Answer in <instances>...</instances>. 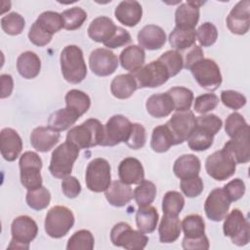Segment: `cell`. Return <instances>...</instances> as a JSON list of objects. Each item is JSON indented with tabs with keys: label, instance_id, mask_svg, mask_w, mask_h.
I'll return each mask as SVG.
<instances>
[{
	"label": "cell",
	"instance_id": "6da1fadb",
	"mask_svg": "<svg viewBox=\"0 0 250 250\" xmlns=\"http://www.w3.org/2000/svg\"><path fill=\"white\" fill-rule=\"evenodd\" d=\"M62 74L71 84L82 82L87 75V65L82 50L76 45L65 46L60 57Z\"/></svg>",
	"mask_w": 250,
	"mask_h": 250
},
{
	"label": "cell",
	"instance_id": "94428289",
	"mask_svg": "<svg viewBox=\"0 0 250 250\" xmlns=\"http://www.w3.org/2000/svg\"><path fill=\"white\" fill-rule=\"evenodd\" d=\"M62 191L67 198H75L81 192L80 182L73 176H67L62 181Z\"/></svg>",
	"mask_w": 250,
	"mask_h": 250
},
{
	"label": "cell",
	"instance_id": "f5cc1de1",
	"mask_svg": "<svg viewBox=\"0 0 250 250\" xmlns=\"http://www.w3.org/2000/svg\"><path fill=\"white\" fill-rule=\"evenodd\" d=\"M146 142V133L145 127L140 123H132L131 131L125 144L132 149L144 147Z\"/></svg>",
	"mask_w": 250,
	"mask_h": 250
},
{
	"label": "cell",
	"instance_id": "816d5d0a",
	"mask_svg": "<svg viewBox=\"0 0 250 250\" xmlns=\"http://www.w3.org/2000/svg\"><path fill=\"white\" fill-rule=\"evenodd\" d=\"M249 125L247 124L244 117L238 112L230 113L225 123V131L229 138H233L239 134H241Z\"/></svg>",
	"mask_w": 250,
	"mask_h": 250
},
{
	"label": "cell",
	"instance_id": "ab89813d",
	"mask_svg": "<svg viewBox=\"0 0 250 250\" xmlns=\"http://www.w3.org/2000/svg\"><path fill=\"white\" fill-rule=\"evenodd\" d=\"M181 225L186 238H198L205 234V223L198 214L186 216Z\"/></svg>",
	"mask_w": 250,
	"mask_h": 250
},
{
	"label": "cell",
	"instance_id": "8fae6325",
	"mask_svg": "<svg viewBox=\"0 0 250 250\" xmlns=\"http://www.w3.org/2000/svg\"><path fill=\"white\" fill-rule=\"evenodd\" d=\"M135 78L138 89L156 88L168 81L169 72L160 61H152L140 69L131 73Z\"/></svg>",
	"mask_w": 250,
	"mask_h": 250
},
{
	"label": "cell",
	"instance_id": "4316f807",
	"mask_svg": "<svg viewBox=\"0 0 250 250\" xmlns=\"http://www.w3.org/2000/svg\"><path fill=\"white\" fill-rule=\"evenodd\" d=\"M201 168L200 160L194 154H183L176 159L173 166L175 176L181 180L198 176Z\"/></svg>",
	"mask_w": 250,
	"mask_h": 250
},
{
	"label": "cell",
	"instance_id": "9f6ffc18",
	"mask_svg": "<svg viewBox=\"0 0 250 250\" xmlns=\"http://www.w3.org/2000/svg\"><path fill=\"white\" fill-rule=\"evenodd\" d=\"M221 101L225 106L237 110L245 105L246 98L244 95L233 90H225L221 92Z\"/></svg>",
	"mask_w": 250,
	"mask_h": 250
},
{
	"label": "cell",
	"instance_id": "b9f144b4",
	"mask_svg": "<svg viewBox=\"0 0 250 250\" xmlns=\"http://www.w3.org/2000/svg\"><path fill=\"white\" fill-rule=\"evenodd\" d=\"M95 245V238L88 229L75 231L68 239L67 250H92Z\"/></svg>",
	"mask_w": 250,
	"mask_h": 250
},
{
	"label": "cell",
	"instance_id": "7c38bea8",
	"mask_svg": "<svg viewBox=\"0 0 250 250\" xmlns=\"http://www.w3.org/2000/svg\"><path fill=\"white\" fill-rule=\"evenodd\" d=\"M207 174L216 181L230 178L236 170V163L232 156L224 148L210 154L205 161Z\"/></svg>",
	"mask_w": 250,
	"mask_h": 250
},
{
	"label": "cell",
	"instance_id": "83f0119b",
	"mask_svg": "<svg viewBox=\"0 0 250 250\" xmlns=\"http://www.w3.org/2000/svg\"><path fill=\"white\" fill-rule=\"evenodd\" d=\"M146 108L148 114L155 118L168 116L174 110V104L171 97L166 93L151 95L146 103Z\"/></svg>",
	"mask_w": 250,
	"mask_h": 250
},
{
	"label": "cell",
	"instance_id": "4dcf8cb0",
	"mask_svg": "<svg viewBox=\"0 0 250 250\" xmlns=\"http://www.w3.org/2000/svg\"><path fill=\"white\" fill-rule=\"evenodd\" d=\"M182 231V225L178 216L163 214L158 227L159 240L162 243L175 242Z\"/></svg>",
	"mask_w": 250,
	"mask_h": 250
},
{
	"label": "cell",
	"instance_id": "7402d4cb",
	"mask_svg": "<svg viewBox=\"0 0 250 250\" xmlns=\"http://www.w3.org/2000/svg\"><path fill=\"white\" fill-rule=\"evenodd\" d=\"M114 16L117 21L129 27L137 25L143 17L142 5L135 0H125L120 2L115 10Z\"/></svg>",
	"mask_w": 250,
	"mask_h": 250
},
{
	"label": "cell",
	"instance_id": "f1b7e54d",
	"mask_svg": "<svg viewBox=\"0 0 250 250\" xmlns=\"http://www.w3.org/2000/svg\"><path fill=\"white\" fill-rule=\"evenodd\" d=\"M145 60L146 53L139 45H130L126 47L119 56L121 66L131 73L144 66Z\"/></svg>",
	"mask_w": 250,
	"mask_h": 250
},
{
	"label": "cell",
	"instance_id": "8d00e7d4",
	"mask_svg": "<svg viewBox=\"0 0 250 250\" xmlns=\"http://www.w3.org/2000/svg\"><path fill=\"white\" fill-rule=\"evenodd\" d=\"M64 100L66 107L77 113L79 116L86 113L91 105L90 97L83 91L77 89L69 90L66 93Z\"/></svg>",
	"mask_w": 250,
	"mask_h": 250
},
{
	"label": "cell",
	"instance_id": "484cf974",
	"mask_svg": "<svg viewBox=\"0 0 250 250\" xmlns=\"http://www.w3.org/2000/svg\"><path fill=\"white\" fill-rule=\"evenodd\" d=\"M104 196L107 202L114 207H123L127 205L134 197L130 185H127L120 180L113 181L104 190Z\"/></svg>",
	"mask_w": 250,
	"mask_h": 250
},
{
	"label": "cell",
	"instance_id": "603a6c76",
	"mask_svg": "<svg viewBox=\"0 0 250 250\" xmlns=\"http://www.w3.org/2000/svg\"><path fill=\"white\" fill-rule=\"evenodd\" d=\"M59 132L48 127H36L30 134V144L39 152L50 151L60 141Z\"/></svg>",
	"mask_w": 250,
	"mask_h": 250
},
{
	"label": "cell",
	"instance_id": "681fc988",
	"mask_svg": "<svg viewBox=\"0 0 250 250\" xmlns=\"http://www.w3.org/2000/svg\"><path fill=\"white\" fill-rule=\"evenodd\" d=\"M214 142V136L194 128L190 137L188 139V145L194 151H203L211 147Z\"/></svg>",
	"mask_w": 250,
	"mask_h": 250
},
{
	"label": "cell",
	"instance_id": "f907efd6",
	"mask_svg": "<svg viewBox=\"0 0 250 250\" xmlns=\"http://www.w3.org/2000/svg\"><path fill=\"white\" fill-rule=\"evenodd\" d=\"M195 35L200 46L210 47L217 41L218 30L212 22L206 21L197 28Z\"/></svg>",
	"mask_w": 250,
	"mask_h": 250
},
{
	"label": "cell",
	"instance_id": "f6af8a7d",
	"mask_svg": "<svg viewBox=\"0 0 250 250\" xmlns=\"http://www.w3.org/2000/svg\"><path fill=\"white\" fill-rule=\"evenodd\" d=\"M61 15L63 21V28L67 30L80 28L87 20V13L80 7H72L63 11Z\"/></svg>",
	"mask_w": 250,
	"mask_h": 250
},
{
	"label": "cell",
	"instance_id": "ba28073f",
	"mask_svg": "<svg viewBox=\"0 0 250 250\" xmlns=\"http://www.w3.org/2000/svg\"><path fill=\"white\" fill-rule=\"evenodd\" d=\"M224 234L237 246H245L250 240L249 221L239 209H233L225 217L223 225Z\"/></svg>",
	"mask_w": 250,
	"mask_h": 250
},
{
	"label": "cell",
	"instance_id": "11a10c76",
	"mask_svg": "<svg viewBox=\"0 0 250 250\" xmlns=\"http://www.w3.org/2000/svg\"><path fill=\"white\" fill-rule=\"evenodd\" d=\"M181 190L188 197H196L201 194L204 188L203 181L199 176L181 180L180 184Z\"/></svg>",
	"mask_w": 250,
	"mask_h": 250
},
{
	"label": "cell",
	"instance_id": "d590c367",
	"mask_svg": "<svg viewBox=\"0 0 250 250\" xmlns=\"http://www.w3.org/2000/svg\"><path fill=\"white\" fill-rule=\"evenodd\" d=\"M195 30L175 26L169 35V43L176 51H183L195 45Z\"/></svg>",
	"mask_w": 250,
	"mask_h": 250
},
{
	"label": "cell",
	"instance_id": "7bdbcfd3",
	"mask_svg": "<svg viewBox=\"0 0 250 250\" xmlns=\"http://www.w3.org/2000/svg\"><path fill=\"white\" fill-rule=\"evenodd\" d=\"M26 204L34 210L40 211L47 208L51 201V193L45 187L27 190L25 196Z\"/></svg>",
	"mask_w": 250,
	"mask_h": 250
},
{
	"label": "cell",
	"instance_id": "8992f818",
	"mask_svg": "<svg viewBox=\"0 0 250 250\" xmlns=\"http://www.w3.org/2000/svg\"><path fill=\"white\" fill-rule=\"evenodd\" d=\"M110 240L117 247L128 250H142L146 246L148 237L140 230L133 229L128 223L119 222L110 230Z\"/></svg>",
	"mask_w": 250,
	"mask_h": 250
},
{
	"label": "cell",
	"instance_id": "7dc6e473",
	"mask_svg": "<svg viewBox=\"0 0 250 250\" xmlns=\"http://www.w3.org/2000/svg\"><path fill=\"white\" fill-rule=\"evenodd\" d=\"M25 26V21L20 14L13 12L1 19V27L6 34L19 35Z\"/></svg>",
	"mask_w": 250,
	"mask_h": 250
},
{
	"label": "cell",
	"instance_id": "6f0895ef",
	"mask_svg": "<svg viewBox=\"0 0 250 250\" xmlns=\"http://www.w3.org/2000/svg\"><path fill=\"white\" fill-rule=\"evenodd\" d=\"M131 41H132L131 34L125 28L121 26H117L114 35L108 41L104 43V45L107 49H115L122 46H126Z\"/></svg>",
	"mask_w": 250,
	"mask_h": 250
},
{
	"label": "cell",
	"instance_id": "52a82bcc",
	"mask_svg": "<svg viewBox=\"0 0 250 250\" xmlns=\"http://www.w3.org/2000/svg\"><path fill=\"white\" fill-rule=\"evenodd\" d=\"M12 239L8 249H29V243L38 233L36 222L29 216H19L11 225Z\"/></svg>",
	"mask_w": 250,
	"mask_h": 250
},
{
	"label": "cell",
	"instance_id": "db71d44e",
	"mask_svg": "<svg viewBox=\"0 0 250 250\" xmlns=\"http://www.w3.org/2000/svg\"><path fill=\"white\" fill-rule=\"evenodd\" d=\"M219 104V98L213 93H207L195 98L193 108L195 112L206 114L207 112L215 109Z\"/></svg>",
	"mask_w": 250,
	"mask_h": 250
},
{
	"label": "cell",
	"instance_id": "ee69618b",
	"mask_svg": "<svg viewBox=\"0 0 250 250\" xmlns=\"http://www.w3.org/2000/svg\"><path fill=\"white\" fill-rule=\"evenodd\" d=\"M185 206V198L183 194L176 190L167 191L162 199L163 214L178 216Z\"/></svg>",
	"mask_w": 250,
	"mask_h": 250
},
{
	"label": "cell",
	"instance_id": "d6986e66",
	"mask_svg": "<svg viewBox=\"0 0 250 250\" xmlns=\"http://www.w3.org/2000/svg\"><path fill=\"white\" fill-rule=\"evenodd\" d=\"M249 127L246 128L241 134L230 138L224 146V149L228 151L235 163L243 164L250 160V143H249Z\"/></svg>",
	"mask_w": 250,
	"mask_h": 250
},
{
	"label": "cell",
	"instance_id": "44dd1931",
	"mask_svg": "<svg viewBox=\"0 0 250 250\" xmlns=\"http://www.w3.org/2000/svg\"><path fill=\"white\" fill-rule=\"evenodd\" d=\"M137 38L140 47L150 51L161 49L167 39L163 28L155 24L145 25L139 31Z\"/></svg>",
	"mask_w": 250,
	"mask_h": 250
},
{
	"label": "cell",
	"instance_id": "277c9868",
	"mask_svg": "<svg viewBox=\"0 0 250 250\" xmlns=\"http://www.w3.org/2000/svg\"><path fill=\"white\" fill-rule=\"evenodd\" d=\"M74 221V215L69 208L61 205L54 206L46 215L45 231L52 238L63 237L72 229Z\"/></svg>",
	"mask_w": 250,
	"mask_h": 250
},
{
	"label": "cell",
	"instance_id": "ffe728a7",
	"mask_svg": "<svg viewBox=\"0 0 250 250\" xmlns=\"http://www.w3.org/2000/svg\"><path fill=\"white\" fill-rule=\"evenodd\" d=\"M204 2L187 1L182 3L175 12L176 26L186 29H194L199 21V7Z\"/></svg>",
	"mask_w": 250,
	"mask_h": 250
},
{
	"label": "cell",
	"instance_id": "680465c9",
	"mask_svg": "<svg viewBox=\"0 0 250 250\" xmlns=\"http://www.w3.org/2000/svg\"><path fill=\"white\" fill-rule=\"evenodd\" d=\"M223 188L225 189L230 201H237L245 193V184L239 178L231 180L227 185H225Z\"/></svg>",
	"mask_w": 250,
	"mask_h": 250
},
{
	"label": "cell",
	"instance_id": "e7e4bbea",
	"mask_svg": "<svg viewBox=\"0 0 250 250\" xmlns=\"http://www.w3.org/2000/svg\"><path fill=\"white\" fill-rule=\"evenodd\" d=\"M1 81V99H6L11 96L14 89V81L10 74H2L0 76Z\"/></svg>",
	"mask_w": 250,
	"mask_h": 250
},
{
	"label": "cell",
	"instance_id": "bcb514c9",
	"mask_svg": "<svg viewBox=\"0 0 250 250\" xmlns=\"http://www.w3.org/2000/svg\"><path fill=\"white\" fill-rule=\"evenodd\" d=\"M158 61H160L167 68L170 77L177 75L184 67V59L182 54L176 50H169L163 53Z\"/></svg>",
	"mask_w": 250,
	"mask_h": 250
},
{
	"label": "cell",
	"instance_id": "836d02e7",
	"mask_svg": "<svg viewBox=\"0 0 250 250\" xmlns=\"http://www.w3.org/2000/svg\"><path fill=\"white\" fill-rule=\"evenodd\" d=\"M80 116L67 108H60L50 114L48 119V126L57 132L64 131L70 128Z\"/></svg>",
	"mask_w": 250,
	"mask_h": 250
},
{
	"label": "cell",
	"instance_id": "d6a6232c",
	"mask_svg": "<svg viewBox=\"0 0 250 250\" xmlns=\"http://www.w3.org/2000/svg\"><path fill=\"white\" fill-rule=\"evenodd\" d=\"M159 215L155 207L145 206L139 207L136 212V225L138 230L143 233H151L155 230Z\"/></svg>",
	"mask_w": 250,
	"mask_h": 250
},
{
	"label": "cell",
	"instance_id": "5b68a950",
	"mask_svg": "<svg viewBox=\"0 0 250 250\" xmlns=\"http://www.w3.org/2000/svg\"><path fill=\"white\" fill-rule=\"evenodd\" d=\"M21 183L27 190L42 187V159L34 151L23 152L19 161Z\"/></svg>",
	"mask_w": 250,
	"mask_h": 250
},
{
	"label": "cell",
	"instance_id": "1f68e13d",
	"mask_svg": "<svg viewBox=\"0 0 250 250\" xmlns=\"http://www.w3.org/2000/svg\"><path fill=\"white\" fill-rule=\"evenodd\" d=\"M137 89V83L131 73L119 74L110 83L111 94L120 100L129 99Z\"/></svg>",
	"mask_w": 250,
	"mask_h": 250
},
{
	"label": "cell",
	"instance_id": "be15d7a7",
	"mask_svg": "<svg viewBox=\"0 0 250 250\" xmlns=\"http://www.w3.org/2000/svg\"><path fill=\"white\" fill-rule=\"evenodd\" d=\"M204 58V53L200 46L193 45L189 51L186 54V58L184 60V67L186 69H188L191 67L192 64H194L196 62Z\"/></svg>",
	"mask_w": 250,
	"mask_h": 250
},
{
	"label": "cell",
	"instance_id": "cb8c5ba5",
	"mask_svg": "<svg viewBox=\"0 0 250 250\" xmlns=\"http://www.w3.org/2000/svg\"><path fill=\"white\" fill-rule=\"evenodd\" d=\"M118 176L127 185H138L145 179L144 167L139 159L126 157L119 163Z\"/></svg>",
	"mask_w": 250,
	"mask_h": 250
},
{
	"label": "cell",
	"instance_id": "3957f363",
	"mask_svg": "<svg viewBox=\"0 0 250 250\" xmlns=\"http://www.w3.org/2000/svg\"><path fill=\"white\" fill-rule=\"evenodd\" d=\"M79 155V148L65 141L57 146L51 155L49 171L53 177L63 179L70 175L73 164Z\"/></svg>",
	"mask_w": 250,
	"mask_h": 250
},
{
	"label": "cell",
	"instance_id": "74e56055",
	"mask_svg": "<svg viewBox=\"0 0 250 250\" xmlns=\"http://www.w3.org/2000/svg\"><path fill=\"white\" fill-rule=\"evenodd\" d=\"M174 104V110L187 111L189 110L193 102V93L186 87H172L167 91Z\"/></svg>",
	"mask_w": 250,
	"mask_h": 250
},
{
	"label": "cell",
	"instance_id": "9c48e42d",
	"mask_svg": "<svg viewBox=\"0 0 250 250\" xmlns=\"http://www.w3.org/2000/svg\"><path fill=\"white\" fill-rule=\"evenodd\" d=\"M193 78L205 90H217L223 81L219 65L214 60L201 59L191 65L189 68Z\"/></svg>",
	"mask_w": 250,
	"mask_h": 250
},
{
	"label": "cell",
	"instance_id": "d4e9b609",
	"mask_svg": "<svg viewBox=\"0 0 250 250\" xmlns=\"http://www.w3.org/2000/svg\"><path fill=\"white\" fill-rule=\"evenodd\" d=\"M116 28L117 26L110 18L102 16L91 21L87 32L93 41L104 44L114 35Z\"/></svg>",
	"mask_w": 250,
	"mask_h": 250
},
{
	"label": "cell",
	"instance_id": "9a60e30c",
	"mask_svg": "<svg viewBox=\"0 0 250 250\" xmlns=\"http://www.w3.org/2000/svg\"><path fill=\"white\" fill-rule=\"evenodd\" d=\"M89 66L92 72L98 76H108L118 67L116 55L106 48H98L89 56Z\"/></svg>",
	"mask_w": 250,
	"mask_h": 250
},
{
	"label": "cell",
	"instance_id": "e575fe53",
	"mask_svg": "<svg viewBox=\"0 0 250 250\" xmlns=\"http://www.w3.org/2000/svg\"><path fill=\"white\" fill-rule=\"evenodd\" d=\"M175 146L173 135L166 124L155 127L151 134L150 147L153 151L163 153L169 150V148Z\"/></svg>",
	"mask_w": 250,
	"mask_h": 250
},
{
	"label": "cell",
	"instance_id": "91938a15",
	"mask_svg": "<svg viewBox=\"0 0 250 250\" xmlns=\"http://www.w3.org/2000/svg\"><path fill=\"white\" fill-rule=\"evenodd\" d=\"M28 38L32 44L42 47V46H46L47 44H49L51 42L53 35H50V34L46 33L45 31H43L37 25V23L34 21L29 28Z\"/></svg>",
	"mask_w": 250,
	"mask_h": 250
},
{
	"label": "cell",
	"instance_id": "e0dca14e",
	"mask_svg": "<svg viewBox=\"0 0 250 250\" xmlns=\"http://www.w3.org/2000/svg\"><path fill=\"white\" fill-rule=\"evenodd\" d=\"M250 1L242 0L237 2L227 18V26L233 34L243 35L250 27Z\"/></svg>",
	"mask_w": 250,
	"mask_h": 250
},
{
	"label": "cell",
	"instance_id": "2e32d148",
	"mask_svg": "<svg viewBox=\"0 0 250 250\" xmlns=\"http://www.w3.org/2000/svg\"><path fill=\"white\" fill-rule=\"evenodd\" d=\"M230 202L223 188H214L208 194L204 203V211L207 218L214 222H221L227 216Z\"/></svg>",
	"mask_w": 250,
	"mask_h": 250
},
{
	"label": "cell",
	"instance_id": "6125c7cd",
	"mask_svg": "<svg viewBox=\"0 0 250 250\" xmlns=\"http://www.w3.org/2000/svg\"><path fill=\"white\" fill-rule=\"evenodd\" d=\"M182 246L186 250H195V249H200V250H207L210 247L208 237L204 234L201 237L198 238H186L184 237L182 241Z\"/></svg>",
	"mask_w": 250,
	"mask_h": 250
},
{
	"label": "cell",
	"instance_id": "4fadbf2b",
	"mask_svg": "<svg viewBox=\"0 0 250 250\" xmlns=\"http://www.w3.org/2000/svg\"><path fill=\"white\" fill-rule=\"evenodd\" d=\"M132 127L131 121L121 114L111 116L104 126L103 146H114L126 142Z\"/></svg>",
	"mask_w": 250,
	"mask_h": 250
},
{
	"label": "cell",
	"instance_id": "7a4b0ae2",
	"mask_svg": "<svg viewBox=\"0 0 250 250\" xmlns=\"http://www.w3.org/2000/svg\"><path fill=\"white\" fill-rule=\"evenodd\" d=\"M103 139L104 126L96 118H89L82 124L70 128L66 134V141L79 149L101 146Z\"/></svg>",
	"mask_w": 250,
	"mask_h": 250
},
{
	"label": "cell",
	"instance_id": "30bf717a",
	"mask_svg": "<svg viewBox=\"0 0 250 250\" xmlns=\"http://www.w3.org/2000/svg\"><path fill=\"white\" fill-rule=\"evenodd\" d=\"M111 168L104 158H95L88 164L85 182L88 189L93 192L104 191L111 184Z\"/></svg>",
	"mask_w": 250,
	"mask_h": 250
},
{
	"label": "cell",
	"instance_id": "c3c4849f",
	"mask_svg": "<svg viewBox=\"0 0 250 250\" xmlns=\"http://www.w3.org/2000/svg\"><path fill=\"white\" fill-rule=\"evenodd\" d=\"M222 125V119L216 114L210 113L195 117V128L212 136H215L221 130Z\"/></svg>",
	"mask_w": 250,
	"mask_h": 250
},
{
	"label": "cell",
	"instance_id": "f546056e",
	"mask_svg": "<svg viewBox=\"0 0 250 250\" xmlns=\"http://www.w3.org/2000/svg\"><path fill=\"white\" fill-rule=\"evenodd\" d=\"M17 69L25 79L35 78L41 69V60L34 52H23L17 59Z\"/></svg>",
	"mask_w": 250,
	"mask_h": 250
},
{
	"label": "cell",
	"instance_id": "f35d334b",
	"mask_svg": "<svg viewBox=\"0 0 250 250\" xmlns=\"http://www.w3.org/2000/svg\"><path fill=\"white\" fill-rule=\"evenodd\" d=\"M37 25L46 33L54 35L63 27L62 15L54 11H45L35 21Z\"/></svg>",
	"mask_w": 250,
	"mask_h": 250
},
{
	"label": "cell",
	"instance_id": "ac0fdd59",
	"mask_svg": "<svg viewBox=\"0 0 250 250\" xmlns=\"http://www.w3.org/2000/svg\"><path fill=\"white\" fill-rule=\"evenodd\" d=\"M22 149V141L18 132L12 128H4L0 132V151L2 157L9 162L15 161Z\"/></svg>",
	"mask_w": 250,
	"mask_h": 250
},
{
	"label": "cell",
	"instance_id": "60d3db41",
	"mask_svg": "<svg viewBox=\"0 0 250 250\" xmlns=\"http://www.w3.org/2000/svg\"><path fill=\"white\" fill-rule=\"evenodd\" d=\"M156 191L157 190L155 185L152 182L144 179L134 189L133 195L138 206L145 207L150 205L153 202L156 196Z\"/></svg>",
	"mask_w": 250,
	"mask_h": 250
},
{
	"label": "cell",
	"instance_id": "5bb4252c",
	"mask_svg": "<svg viewBox=\"0 0 250 250\" xmlns=\"http://www.w3.org/2000/svg\"><path fill=\"white\" fill-rule=\"evenodd\" d=\"M171 131L175 145L188 141L195 128V116L192 111H177L166 123Z\"/></svg>",
	"mask_w": 250,
	"mask_h": 250
}]
</instances>
